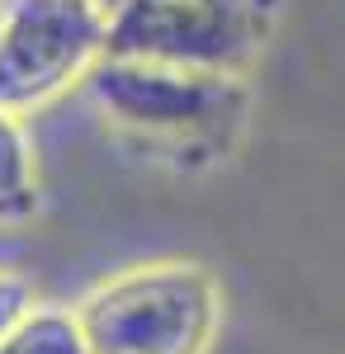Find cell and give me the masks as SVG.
Masks as SVG:
<instances>
[{
    "mask_svg": "<svg viewBox=\"0 0 345 354\" xmlns=\"http://www.w3.org/2000/svg\"><path fill=\"white\" fill-rule=\"evenodd\" d=\"M85 85L114 133L180 170H209L227 161L251 118L246 76H209L105 57Z\"/></svg>",
    "mask_w": 345,
    "mask_h": 354,
    "instance_id": "6da1fadb",
    "label": "cell"
},
{
    "mask_svg": "<svg viewBox=\"0 0 345 354\" xmlns=\"http://www.w3.org/2000/svg\"><path fill=\"white\" fill-rule=\"evenodd\" d=\"M71 312L90 354H209L222 288L199 260H142L100 279Z\"/></svg>",
    "mask_w": 345,
    "mask_h": 354,
    "instance_id": "7a4b0ae2",
    "label": "cell"
},
{
    "mask_svg": "<svg viewBox=\"0 0 345 354\" xmlns=\"http://www.w3.org/2000/svg\"><path fill=\"white\" fill-rule=\"evenodd\" d=\"M279 19V0H128L109 15L105 57L246 76L265 53Z\"/></svg>",
    "mask_w": 345,
    "mask_h": 354,
    "instance_id": "3957f363",
    "label": "cell"
},
{
    "mask_svg": "<svg viewBox=\"0 0 345 354\" xmlns=\"http://www.w3.org/2000/svg\"><path fill=\"white\" fill-rule=\"evenodd\" d=\"M109 15L95 0H10L0 15V109L33 113L90 81L105 62Z\"/></svg>",
    "mask_w": 345,
    "mask_h": 354,
    "instance_id": "277c9868",
    "label": "cell"
},
{
    "mask_svg": "<svg viewBox=\"0 0 345 354\" xmlns=\"http://www.w3.org/2000/svg\"><path fill=\"white\" fill-rule=\"evenodd\" d=\"M0 354H90V350H85V335H80L71 307L38 302L24 322L5 335Z\"/></svg>",
    "mask_w": 345,
    "mask_h": 354,
    "instance_id": "5b68a950",
    "label": "cell"
},
{
    "mask_svg": "<svg viewBox=\"0 0 345 354\" xmlns=\"http://www.w3.org/2000/svg\"><path fill=\"white\" fill-rule=\"evenodd\" d=\"M0 198L19 213L38 208V170H33V142L24 133V118L0 109Z\"/></svg>",
    "mask_w": 345,
    "mask_h": 354,
    "instance_id": "8992f818",
    "label": "cell"
},
{
    "mask_svg": "<svg viewBox=\"0 0 345 354\" xmlns=\"http://www.w3.org/2000/svg\"><path fill=\"white\" fill-rule=\"evenodd\" d=\"M33 307H38V302H33L28 279H19V274H10V270H0V345H5V335L19 326Z\"/></svg>",
    "mask_w": 345,
    "mask_h": 354,
    "instance_id": "52a82bcc",
    "label": "cell"
},
{
    "mask_svg": "<svg viewBox=\"0 0 345 354\" xmlns=\"http://www.w3.org/2000/svg\"><path fill=\"white\" fill-rule=\"evenodd\" d=\"M15 218H24V213H19L15 203H5V198H0V222H15Z\"/></svg>",
    "mask_w": 345,
    "mask_h": 354,
    "instance_id": "ba28073f",
    "label": "cell"
},
{
    "mask_svg": "<svg viewBox=\"0 0 345 354\" xmlns=\"http://www.w3.org/2000/svg\"><path fill=\"white\" fill-rule=\"evenodd\" d=\"M95 5H100V10H105V15H118V10H123V5H128V0H95Z\"/></svg>",
    "mask_w": 345,
    "mask_h": 354,
    "instance_id": "9c48e42d",
    "label": "cell"
},
{
    "mask_svg": "<svg viewBox=\"0 0 345 354\" xmlns=\"http://www.w3.org/2000/svg\"><path fill=\"white\" fill-rule=\"evenodd\" d=\"M5 10H10V0H0V15H5Z\"/></svg>",
    "mask_w": 345,
    "mask_h": 354,
    "instance_id": "30bf717a",
    "label": "cell"
}]
</instances>
